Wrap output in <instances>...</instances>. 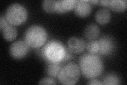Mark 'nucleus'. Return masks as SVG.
Segmentation results:
<instances>
[{
    "mask_svg": "<svg viewBox=\"0 0 127 85\" xmlns=\"http://www.w3.org/2000/svg\"><path fill=\"white\" fill-rule=\"evenodd\" d=\"M79 66L82 75L90 79L100 76L104 70V64L100 58L90 53L81 56L79 60Z\"/></svg>",
    "mask_w": 127,
    "mask_h": 85,
    "instance_id": "obj_1",
    "label": "nucleus"
},
{
    "mask_svg": "<svg viewBox=\"0 0 127 85\" xmlns=\"http://www.w3.org/2000/svg\"><path fill=\"white\" fill-rule=\"evenodd\" d=\"M48 34L42 27L33 25L29 27L24 35V40L29 46L38 48L45 43Z\"/></svg>",
    "mask_w": 127,
    "mask_h": 85,
    "instance_id": "obj_2",
    "label": "nucleus"
},
{
    "mask_svg": "<svg viewBox=\"0 0 127 85\" xmlns=\"http://www.w3.org/2000/svg\"><path fill=\"white\" fill-rule=\"evenodd\" d=\"M63 44L56 40L48 43L42 48V55L48 62H59L65 58L66 52Z\"/></svg>",
    "mask_w": 127,
    "mask_h": 85,
    "instance_id": "obj_3",
    "label": "nucleus"
},
{
    "mask_svg": "<svg viewBox=\"0 0 127 85\" xmlns=\"http://www.w3.org/2000/svg\"><path fill=\"white\" fill-rule=\"evenodd\" d=\"M80 73L79 66L74 62H70L62 68L57 78L62 84L74 85L78 81Z\"/></svg>",
    "mask_w": 127,
    "mask_h": 85,
    "instance_id": "obj_4",
    "label": "nucleus"
},
{
    "mask_svg": "<svg viewBox=\"0 0 127 85\" xmlns=\"http://www.w3.org/2000/svg\"><path fill=\"white\" fill-rule=\"evenodd\" d=\"M5 17L10 25L18 26L26 21L28 18V12L26 8L20 4L13 3L7 7Z\"/></svg>",
    "mask_w": 127,
    "mask_h": 85,
    "instance_id": "obj_5",
    "label": "nucleus"
},
{
    "mask_svg": "<svg viewBox=\"0 0 127 85\" xmlns=\"http://www.w3.org/2000/svg\"><path fill=\"white\" fill-rule=\"evenodd\" d=\"M29 46L25 41L18 40L11 44L10 47V53L12 58L15 59H21L28 54Z\"/></svg>",
    "mask_w": 127,
    "mask_h": 85,
    "instance_id": "obj_6",
    "label": "nucleus"
},
{
    "mask_svg": "<svg viewBox=\"0 0 127 85\" xmlns=\"http://www.w3.org/2000/svg\"><path fill=\"white\" fill-rule=\"evenodd\" d=\"M67 49L71 53L79 54L84 51L86 47L85 42L77 37H71L67 42Z\"/></svg>",
    "mask_w": 127,
    "mask_h": 85,
    "instance_id": "obj_7",
    "label": "nucleus"
},
{
    "mask_svg": "<svg viewBox=\"0 0 127 85\" xmlns=\"http://www.w3.org/2000/svg\"><path fill=\"white\" fill-rule=\"evenodd\" d=\"M74 11L75 13L79 17H86L91 14L92 6L88 1H77Z\"/></svg>",
    "mask_w": 127,
    "mask_h": 85,
    "instance_id": "obj_8",
    "label": "nucleus"
},
{
    "mask_svg": "<svg viewBox=\"0 0 127 85\" xmlns=\"http://www.w3.org/2000/svg\"><path fill=\"white\" fill-rule=\"evenodd\" d=\"M77 1L75 0H62L57 1V13H64L74 9Z\"/></svg>",
    "mask_w": 127,
    "mask_h": 85,
    "instance_id": "obj_9",
    "label": "nucleus"
},
{
    "mask_svg": "<svg viewBox=\"0 0 127 85\" xmlns=\"http://www.w3.org/2000/svg\"><path fill=\"white\" fill-rule=\"evenodd\" d=\"M100 45V53L103 55L109 54L113 49V42L112 40L108 37H103L99 40Z\"/></svg>",
    "mask_w": 127,
    "mask_h": 85,
    "instance_id": "obj_10",
    "label": "nucleus"
},
{
    "mask_svg": "<svg viewBox=\"0 0 127 85\" xmlns=\"http://www.w3.org/2000/svg\"><path fill=\"white\" fill-rule=\"evenodd\" d=\"M100 32V28L97 25L90 23L85 28L84 36L87 39L93 40L98 37Z\"/></svg>",
    "mask_w": 127,
    "mask_h": 85,
    "instance_id": "obj_11",
    "label": "nucleus"
},
{
    "mask_svg": "<svg viewBox=\"0 0 127 85\" xmlns=\"http://www.w3.org/2000/svg\"><path fill=\"white\" fill-rule=\"evenodd\" d=\"M95 20L101 25H105L111 19V13L110 11L105 8L99 9L95 13Z\"/></svg>",
    "mask_w": 127,
    "mask_h": 85,
    "instance_id": "obj_12",
    "label": "nucleus"
},
{
    "mask_svg": "<svg viewBox=\"0 0 127 85\" xmlns=\"http://www.w3.org/2000/svg\"><path fill=\"white\" fill-rule=\"evenodd\" d=\"M62 68L59 62H48L46 69V74L51 78L57 77Z\"/></svg>",
    "mask_w": 127,
    "mask_h": 85,
    "instance_id": "obj_13",
    "label": "nucleus"
},
{
    "mask_svg": "<svg viewBox=\"0 0 127 85\" xmlns=\"http://www.w3.org/2000/svg\"><path fill=\"white\" fill-rule=\"evenodd\" d=\"M4 38L7 41H12L17 37L18 31L17 29L11 25L5 27L2 31Z\"/></svg>",
    "mask_w": 127,
    "mask_h": 85,
    "instance_id": "obj_14",
    "label": "nucleus"
},
{
    "mask_svg": "<svg viewBox=\"0 0 127 85\" xmlns=\"http://www.w3.org/2000/svg\"><path fill=\"white\" fill-rule=\"evenodd\" d=\"M127 2L126 0H112L110 1L109 7L113 11L121 12L127 9Z\"/></svg>",
    "mask_w": 127,
    "mask_h": 85,
    "instance_id": "obj_15",
    "label": "nucleus"
},
{
    "mask_svg": "<svg viewBox=\"0 0 127 85\" xmlns=\"http://www.w3.org/2000/svg\"><path fill=\"white\" fill-rule=\"evenodd\" d=\"M43 9L46 12L53 13L56 12L57 9V1L45 0L42 3Z\"/></svg>",
    "mask_w": 127,
    "mask_h": 85,
    "instance_id": "obj_16",
    "label": "nucleus"
},
{
    "mask_svg": "<svg viewBox=\"0 0 127 85\" xmlns=\"http://www.w3.org/2000/svg\"><path fill=\"white\" fill-rule=\"evenodd\" d=\"M120 80L119 77L113 74H109L105 75L102 79L103 85H119Z\"/></svg>",
    "mask_w": 127,
    "mask_h": 85,
    "instance_id": "obj_17",
    "label": "nucleus"
},
{
    "mask_svg": "<svg viewBox=\"0 0 127 85\" xmlns=\"http://www.w3.org/2000/svg\"><path fill=\"white\" fill-rule=\"evenodd\" d=\"M86 49L90 54H96L100 50V45L96 40H91L86 44Z\"/></svg>",
    "mask_w": 127,
    "mask_h": 85,
    "instance_id": "obj_18",
    "label": "nucleus"
},
{
    "mask_svg": "<svg viewBox=\"0 0 127 85\" xmlns=\"http://www.w3.org/2000/svg\"><path fill=\"white\" fill-rule=\"evenodd\" d=\"M56 83L52 78L46 77L42 78L39 83V85H55Z\"/></svg>",
    "mask_w": 127,
    "mask_h": 85,
    "instance_id": "obj_19",
    "label": "nucleus"
},
{
    "mask_svg": "<svg viewBox=\"0 0 127 85\" xmlns=\"http://www.w3.org/2000/svg\"><path fill=\"white\" fill-rule=\"evenodd\" d=\"M8 25H9V22L7 21L4 16L2 14L1 15V18H0V28H1V31H2L4 28Z\"/></svg>",
    "mask_w": 127,
    "mask_h": 85,
    "instance_id": "obj_20",
    "label": "nucleus"
},
{
    "mask_svg": "<svg viewBox=\"0 0 127 85\" xmlns=\"http://www.w3.org/2000/svg\"><path fill=\"white\" fill-rule=\"evenodd\" d=\"M87 85H103L102 83L101 82L100 80H98L95 78L91 79V80L87 83Z\"/></svg>",
    "mask_w": 127,
    "mask_h": 85,
    "instance_id": "obj_21",
    "label": "nucleus"
},
{
    "mask_svg": "<svg viewBox=\"0 0 127 85\" xmlns=\"http://www.w3.org/2000/svg\"><path fill=\"white\" fill-rule=\"evenodd\" d=\"M99 3H100L101 5L109 7L110 1H107V0H106V1H99Z\"/></svg>",
    "mask_w": 127,
    "mask_h": 85,
    "instance_id": "obj_22",
    "label": "nucleus"
}]
</instances>
